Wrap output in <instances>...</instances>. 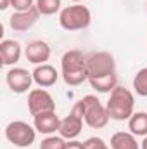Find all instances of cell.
Wrapping results in <instances>:
<instances>
[{
	"instance_id": "6da1fadb",
	"label": "cell",
	"mask_w": 147,
	"mask_h": 149,
	"mask_svg": "<svg viewBox=\"0 0 147 149\" xmlns=\"http://www.w3.org/2000/svg\"><path fill=\"white\" fill-rule=\"evenodd\" d=\"M87 81L101 94L112 92L118 87L116 61L109 52H92L87 56Z\"/></svg>"
},
{
	"instance_id": "7a4b0ae2",
	"label": "cell",
	"mask_w": 147,
	"mask_h": 149,
	"mask_svg": "<svg viewBox=\"0 0 147 149\" xmlns=\"http://www.w3.org/2000/svg\"><path fill=\"white\" fill-rule=\"evenodd\" d=\"M61 76L69 87H78L87 81V56L78 49L64 52L61 57Z\"/></svg>"
},
{
	"instance_id": "3957f363",
	"label": "cell",
	"mask_w": 147,
	"mask_h": 149,
	"mask_svg": "<svg viewBox=\"0 0 147 149\" xmlns=\"http://www.w3.org/2000/svg\"><path fill=\"white\" fill-rule=\"evenodd\" d=\"M106 108H107L111 120H116V121L130 120V116L135 113L133 111L135 109V97L128 88L118 85L112 88V92H109V99L106 102Z\"/></svg>"
},
{
	"instance_id": "277c9868",
	"label": "cell",
	"mask_w": 147,
	"mask_h": 149,
	"mask_svg": "<svg viewBox=\"0 0 147 149\" xmlns=\"http://www.w3.org/2000/svg\"><path fill=\"white\" fill-rule=\"evenodd\" d=\"M78 102H80L81 111H83V120H85V123L90 128L99 130V128H104L109 123L111 116H109V113H107V108H106V104H102L99 101V97H95V95H85Z\"/></svg>"
},
{
	"instance_id": "5b68a950",
	"label": "cell",
	"mask_w": 147,
	"mask_h": 149,
	"mask_svg": "<svg viewBox=\"0 0 147 149\" xmlns=\"http://www.w3.org/2000/svg\"><path fill=\"white\" fill-rule=\"evenodd\" d=\"M92 23V12L87 5H69L59 12V24L66 31H80Z\"/></svg>"
},
{
	"instance_id": "8992f818",
	"label": "cell",
	"mask_w": 147,
	"mask_h": 149,
	"mask_svg": "<svg viewBox=\"0 0 147 149\" xmlns=\"http://www.w3.org/2000/svg\"><path fill=\"white\" fill-rule=\"evenodd\" d=\"M5 139L16 148H30L37 139V128L26 121H10L5 127Z\"/></svg>"
},
{
	"instance_id": "52a82bcc",
	"label": "cell",
	"mask_w": 147,
	"mask_h": 149,
	"mask_svg": "<svg viewBox=\"0 0 147 149\" xmlns=\"http://www.w3.org/2000/svg\"><path fill=\"white\" fill-rule=\"evenodd\" d=\"M83 111H81V106L80 102H76L73 106L71 113L61 120V128H59V135L64 137L66 141H73L76 139L80 134H81V128H83Z\"/></svg>"
},
{
	"instance_id": "ba28073f",
	"label": "cell",
	"mask_w": 147,
	"mask_h": 149,
	"mask_svg": "<svg viewBox=\"0 0 147 149\" xmlns=\"http://www.w3.org/2000/svg\"><path fill=\"white\" fill-rule=\"evenodd\" d=\"M28 111L31 116L55 111V101L45 88H33L28 94Z\"/></svg>"
},
{
	"instance_id": "9c48e42d",
	"label": "cell",
	"mask_w": 147,
	"mask_h": 149,
	"mask_svg": "<svg viewBox=\"0 0 147 149\" xmlns=\"http://www.w3.org/2000/svg\"><path fill=\"white\" fill-rule=\"evenodd\" d=\"M5 81L7 87L14 92V94H24L31 88L33 83V73H30L24 68H10L5 73Z\"/></svg>"
},
{
	"instance_id": "30bf717a",
	"label": "cell",
	"mask_w": 147,
	"mask_h": 149,
	"mask_svg": "<svg viewBox=\"0 0 147 149\" xmlns=\"http://www.w3.org/2000/svg\"><path fill=\"white\" fill-rule=\"evenodd\" d=\"M38 17H40V12H38L37 7L30 9V10H23V12H12V16L9 17V24L14 31H28L31 30L35 24H37Z\"/></svg>"
},
{
	"instance_id": "8fae6325",
	"label": "cell",
	"mask_w": 147,
	"mask_h": 149,
	"mask_svg": "<svg viewBox=\"0 0 147 149\" xmlns=\"http://www.w3.org/2000/svg\"><path fill=\"white\" fill-rule=\"evenodd\" d=\"M24 56L31 64H47V61L50 59V45L45 40H33L26 45Z\"/></svg>"
},
{
	"instance_id": "7c38bea8",
	"label": "cell",
	"mask_w": 147,
	"mask_h": 149,
	"mask_svg": "<svg viewBox=\"0 0 147 149\" xmlns=\"http://www.w3.org/2000/svg\"><path fill=\"white\" fill-rule=\"evenodd\" d=\"M33 127L37 128L38 134L52 135V134L59 132V128H61V118L57 116L55 111L42 113V114L33 116Z\"/></svg>"
},
{
	"instance_id": "4fadbf2b",
	"label": "cell",
	"mask_w": 147,
	"mask_h": 149,
	"mask_svg": "<svg viewBox=\"0 0 147 149\" xmlns=\"http://www.w3.org/2000/svg\"><path fill=\"white\" fill-rule=\"evenodd\" d=\"M21 56H23V47L17 40L3 38L0 42V59L3 66H14L16 63H19Z\"/></svg>"
},
{
	"instance_id": "5bb4252c",
	"label": "cell",
	"mask_w": 147,
	"mask_h": 149,
	"mask_svg": "<svg viewBox=\"0 0 147 149\" xmlns=\"http://www.w3.org/2000/svg\"><path fill=\"white\" fill-rule=\"evenodd\" d=\"M57 80H59V73L50 64H40L33 70V81L40 88H49V87L55 85Z\"/></svg>"
},
{
	"instance_id": "9a60e30c",
	"label": "cell",
	"mask_w": 147,
	"mask_h": 149,
	"mask_svg": "<svg viewBox=\"0 0 147 149\" xmlns=\"http://www.w3.org/2000/svg\"><path fill=\"white\" fill-rule=\"evenodd\" d=\"M111 149H140L132 132H116L111 137Z\"/></svg>"
},
{
	"instance_id": "2e32d148",
	"label": "cell",
	"mask_w": 147,
	"mask_h": 149,
	"mask_svg": "<svg viewBox=\"0 0 147 149\" xmlns=\"http://www.w3.org/2000/svg\"><path fill=\"white\" fill-rule=\"evenodd\" d=\"M128 130L137 137H146L147 135V113L137 111L133 113L128 120Z\"/></svg>"
},
{
	"instance_id": "e0dca14e",
	"label": "cell",
	"mask_w": 147,
	"mask_h": 149,
	"mask_svg": "<svg viewBox=\"0 0 147 149\" xmlns=\"http://www.w3.org/2000/svg\"><path fill=\"white\" fill-rule=\"evenodd\" d=\"M61 5H62L61 0H37L35 2V7L38 9L40 16H52V14L62 10Z\"/></svg>"
},
{
	"instance_id": "ac0fdd59",
	"label": "cell",
	"mask_w": 147,
	"mask_h": 149,
	"mask_svg": "<svg viewBox=\"0 0 147 149\" xmlns=\"http://www.w3.org/2000/svg\"><path fill=\"white\" fill-rule=\"evenodd\" d=\"M133 90L140 97H147V68L139 70L133 76Z\"/></svg>"
},
{
	"instance_id": "d6986e66",
	"label": "cell",
	"mask_w": 147,
	"mask_h": 149,
	"mask_svg": "<svg viewBox=\"0 0 147 149\" xmlns=\"http://www.w3.org/2000/svg\"><path fill=\"white\" fill-rule=\"evenodd\" d=\"M66 139L61 135H47L40 142V149H66Z\"/></svg>"
},
{
	"instance_id": "ffe728a7",
	"label": "cell",
	"mask_w": 147,
	"mask_h": 149,
	"mask_svg": "<svg viewBox=\"0 0 147 149\" xmlns=\"http://www.w3.org/2000/svg\"><path fill=\"white\" fill-rule=\"evenodd\" d=\"M37 0H12L10 7L14 9V12H23V10H30L35 7Z\"/></svg>"
},
{
	"instance_id": "44dd1931",
	"label": "cell",
	"mask_w": 147,
	"mask_h": 149,
	"mask_svg": "<svg viewBox=\"0 0 147 149\" xmlns=\"http://www.w3.org/2000/svg\"><path fill=\"white\" fill-rule=\"evenodd\" d=\"M85 149H111L104 139L101 137H90L85 141Z\"/></svg>"
},
{
	"instance_id": "7402d4cb",
	"label": "cell",
	"mask_w": 147,
	"mask_h": 149,
	"mask_svg": "<svg viewBox=\"0 0 147 149\" xmlns=\"http://www.w3.org/2000/svg\"><path fill=\"white\" fill-rule=\"evenodd\" d=\"M66 149H85V142H80V141H68V144H66Z\"/></svg>"
},
{
	"instance_id": "603a6c76",
	"label": "cell",
	"mask_w": 147,
	"mask_h": 149,
	"mask_svg": "<svg viewBox=\"0 0 147 149\" xmlns=\"http://www.w3.org/2000/svg\"><path fill=\"white\" fill-rule=\"evenodd\" d=\"M10 2H12V0H0V9H2V10L9 9V7H10Z\"/></svg>"
},
{
	"instance_id": "cb8c5ba5",
	"label": "cell",
	"mask_w": 147,
	"mask_h": 149,
	"mask_svg": "<svg viewBox=\"0 0 147 149\" xmlns=\"http://www.w3.org/2000/svg\"><path fill=\"white\" fill-rule=\"evenodd\" d=\"M140 149H147V135L144 137V141L140 142Z\"/></svg>"
},
{
	"instance_id": "d4e9b609",
	"label": "cell",
	"mask_w": 147,
	"mask_h": 149,
	"mask_svg": "<svg viewBox=\"0 0 147 149\" xmlns=\"http://www.w3.org/2000/svg\"><path fill=\"white\" fill-rule=\"evenodd\" d=\"M71 2H76V3H78V2H83V0H71Z\"/></svg>"
}]
</instances>
